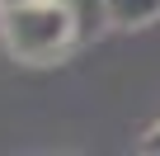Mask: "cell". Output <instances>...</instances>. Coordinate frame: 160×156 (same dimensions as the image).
<instances>
[{
  "instance_id": "3",
  "label": "cell",
  "mask_w": 160,
  "mask_h": 156,
  "mask_svg": "<svg viewBox=\"0 0 160 156\" xmlns=\"http://www.w3.org/2000/svg\"><path fill=\"white\" fill-rule=\"evenodd\" d=\"M66 5L75 10V19H80V38H94L99 29H108V0H66Z\"/></svg>"
},
{
  "instance_id": "4",
  "label": "cell",
  "mask_w": 160,
  "mask_h": 156,
  "mask_svg": "<svg viewBox=\"0 0 160 156\" xmlns=\"http://www.w3.org/2000/svg\"><path fill=\"white\" fill-rule=\"evenodd\" d=\"M137 151H146V156H160V123H155V128H146V132L137 137Z\"/></svg>"
},
{
  "instance_id": "1",
  "label": "cell",
  "mask_w": 160,
  "mask_h": 156,
  "mask_svg": "<svg viewBox=\"0 0 160 156\" xmlns=\"http://www.w3.org/2000/svg\"><path fill=\"white\" fill-rule=\"evenodd\" d=\"M80 43V19L66 0H24L0 5V47L19 66H52L71 57Z\"/></svg>"
},
{
  "instance_id": "2",
  "label": "cell",
  "mask_w": 160,
  "mask_h": 156,
  "mask_svg": "<svg viewBox=\"0 0 160 156\" xmlns=\"http://www.w3.org/2000/svg\"><path fill=\"white\" fill-rule=\"evenodd\" d=\"M160 19V0H108V29H146Z\"/></svg>"
},
{
  "instance_id": "5",
  "label": "cell",
  "mask_w": 160,
  "mask_h": 156,
  "mask_svg": "<svg viewBox=\"0 0 160 156\" xmlns=\"http://www.w3.org/2000/svg\"><path fill=\"white\" fill-rule=\"evenodd\" d=\"M0 5H24V0H0Z\"/></svg>"
}]
</instances>
